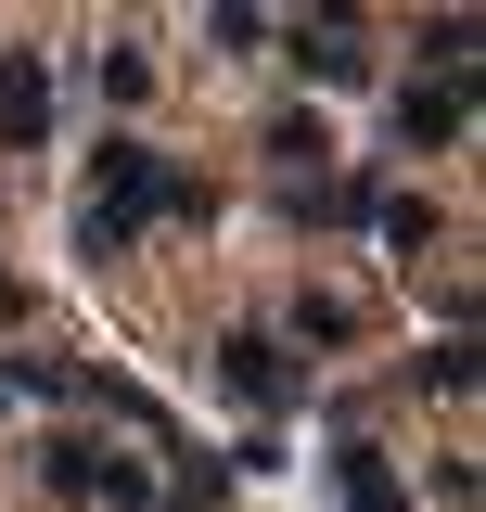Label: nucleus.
I'll return each mask as SVG.
<instances>
[{
    "mask_svg": "<svg viewBox=\"0 0 486 512\" xmlns=\"http://www.w3.org/2000/svg\"><path fill=\"white\" fill-rule=\"evenodd\" d=\"M423 384H435V397H474V333H448V346L423 359Z\"/></svg>",
    "mask_w": 486,
    "mask_h": 512,
    "instance_id": "obj_11",
    "label": "nucleus"
},
{
    "mask_svg": "<svg viewBox=\"0 0 486 512\" xmlns=\"http://www.w3.org/2000/svg\"><path fill=\"white\" fill-rule=\"evenodd\" d=\"M218 384H231L243 410L282 423V410H295V346H282V333H231V346H218Z\"/></svg>",
    "mask_w": 486,
    "mask_h": 512,
    "instance_id": "obj_3",
    "label": "nucleus"
},
{
    "mask_svg": "<svg viewBox=\"0 0 486 512\" xmlns=\"http://www.w3.org/2000/svg\"><path fill=\"white\" fill-rule=\"evenodd\" d=\"M423 64H435V90H474V13H435V26H423Z\"/></svg>",
    "mask_w": 486,
    "mask_h": 512,
    "instance_id": "obj_7",
    "label": "nucleus"
},
{
    "mask_svg": "<svg viewBox=\"0 0 486 512\" xmlns=\"http://www.w3.org/2000/svg\"><path fill=\"white\" fill-rule=\"evenodd\" d=\"M154 192H167V154H154V141H103L90 205H77V256H103V269H116V256L141 244V218H154Z\"/></svg>",
    "mask_w": 486,
    "mask_h": 512,
    "instance_id": "obj_1",
    "label": "nucleus"
},
{
    "mask_svg": "<svg viewBox=\"0 0 486 512\" xmlns=\"http://www.w3.org/2000/svg\"><path fill=\"white\" fill-rule=\"evenodd\" d=\"M0 141H13V154H39V141H52V64H39V52L0 64Z\"/></svg>",
    "mask_w": 486,
    "mask_h": 512,
    "instance_id": "obj_4",
    "label": "nucleus"
},
{
    "mask_svg": "<svg viewBox=\"0 0 486 512\" xmlns=\"http://www.w3.org/2000/svg\"><path fill=\"white\" fill-rule=\"evenodd\" d=\"M461 128H474V90H435V77L397 90V141H410V154H423V141H461Z\"/></svg>",
    "mask_w": 486,
    "mask_h": 512,
    "instance_id": "obj_5",
    "label": "nucleus"
},
{
    "mask_svg": "<svg viewBox=\"0 0 486 512\" xmlns=\"http://www.w3.org/2000/svg\"><path fill=\"white\" fill-rule=\"evenodd\" d=\"M371 231H384L397 256H423V244H435V205H423V192H397V180H384V205H371Z\"/></svg>",
    "mask_w": 486,
    "mask_h": 512,
    "instance_id": "obj_9",
    "label": "nucleus"
},
{
    "mask_svg": "<svg viewBox=\"0 0 486 512\" xmlns=\"http://www.w3.org/2000/svg\"><path fill=\"white\" fill-rule=\"evenodd\" d=\"M282 333H295V346H359V308L307 282V295H295V320H282Z\"/></svg>",
    "mask_w": 486,
    "mask_h": 512,
    "instance_id": "obj_8",
    "label": "nucleus"
},
{
    "mask_svg": "<svg viewBox=\"0 0 486 512\" xmlns=\"http://www.w3.org/2000/svg\"><path fill=\"white\" fill-rule=\"evenodd\" d=\"M0 320H26V295H13V269H0Z\"/></svg>",
    "mask_w": 486,
    "mask_h": 512,
    "instance_id": "obj_12",
    "label": "nucleus"
},
{
    "mask_svg": "<svg viewBox=\"0 0 486 512\" xmlns=\"http://www.w3.org/2000/svg\"><path fill=\"white\" fill-rule=\"evenodd\" d=\"M333 487H346V512H410V487H397L384 448H333Z\"/></svg>",
    "mask_w": 486,
    "mask_h": 512,
    "instance_id": "obj_6",
    "label": "nucleus"
},
{
    "mask_svg": "<svg viewBox=\"0 0 486 512\" xmlns=\"http://www.w3.org/2000/svg\"><path fill=\"white\" fill-rule=\"evenodd\" d=\"M282 64H295V77H320V90H359V77H371L359 13H295V26H282Z\"/></svg>",
    "mask_w": 486,
    "mask_h": 512,
    "instance_id": "obj_2",
    "label": "nucleus"
},
{
    "mask_svg": "<svg viewBox=\"0 0 486 512\" xmlns=\"http://www.w3.org/2000/svg\"><path fill=\"white\" fill-rule=\"evenodd\" d=\"M90 77H103V103H141V90H154V52H141V39H116Z\"/></svg>",
    "mask_w": 486,
    "mask_h": 512,
    "instance_id": "obj_10",
    "label": "nucleus"
}]
</instances>
